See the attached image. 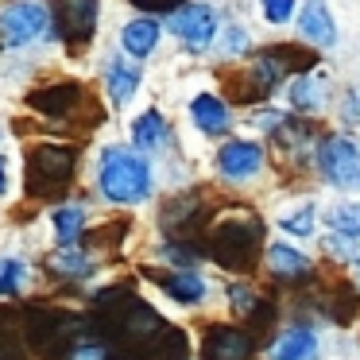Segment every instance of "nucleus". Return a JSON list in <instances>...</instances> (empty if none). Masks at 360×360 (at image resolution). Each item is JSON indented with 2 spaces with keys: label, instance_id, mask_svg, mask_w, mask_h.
<instances>
[{
  "label": "nucleus",
  "instance_id": "obj_1",
  "mask_svg": "<svg viewBox=\"0 0 360 360\" xmlns=\"http://www.w3.org/2000/svg\"><path fill=\"white\" fill-rule=\"evenodd\" d=\"M97 186L117 205H140L151 194V163L143 151L132 148H105L97 167Z\"/></svg>",
  "mask_w": 360,
  "mask_h": 360
},
{
  "label": "nucleus",
  "instance_id": "obj_2",
  "mask_svg": "<svg viewBox=\"0 0 360 360\" xmlns=\"http://www.w3.org/2000/svg\"><path fill=\"white\" fill-rule=\"evenodd\" d=\"M47 24H51V16L39 0H8V4L0 8V35H4L8 47H27V43H35L47 32Z\"/></svg>",
  "mask_w": 360,
  "mask_h": 360
},
{
  "label": "nucleus",
  "instance_id": "obj_3",
  "mask_svg": "<svg viewBox=\"0 0 360 360\" xmlns=\"http://www.w3.org/2000/svg\"><path fill=\"white\" fill-rule=\"evenodd\" d=\"M74 174V151L66 148H39L27 159V190L32 194H58Z\"/></svg>",
  "mask_w": 360,
  "mask_h": 360
},
{
  "label": "nucleus",
  "instance_id": "obj_4",
  "mask_svg": "<svg viewBox=\"0 0 360 360\" xmlns=\"http://www.w3.org/2000/svg\"><path fill=\"white\" fill-rule=\"evenodd\" d=\"M318 167L333 186L356 190L360 186V148L345 136H329L318 143Z\"/></svg>",
  "mask_w": 360,
  "mask_h": 360
},
{
  "label": "nucleus",
  "instance_id": "obj_5",
  "mask_svg": "<svg viewBox=\"0 0 360 360\" xmlns=\"http://www.w3.org/2000/svg\"><path fill=\"white\" fill-rule=\"evenodd\" d=\"M171 27L186 47H210L217 35V12L210 4H182L171 12Z\"/></svg>",
  "mask_w": 360,
  "mask_h": 360
},
{
  "label": "nucleus",
  "instance_id": "obj_6",
  "mask_svg": "<svg viewBox=\"0 0 360 360\" xmlns=\"http://www.w3.org/2000/svg\"><path fill=\"white\" fill-rule=\"evenodd\" d=\"M217 171H221V179H229V182L256 179V174L264 171V148H259V143H252V140L225 143V148H221V155H217Z\"/></svg>",
  "mask_w": 360,
  "mask_h": 360
},
{
  "label": "nucleus",
  "instance_id": "obj_7",
  "mask_svg": "<svg viewBox=\"0 0 360 360\" xmlns=\"http://www.w3.org/2000/svg\"><path fill=\"white\" fill-rule=\"evenodd\" d=\"M252 356V337L233 326H213L205 333L202 360H248Z\"/></svg>",
  "mask_w": 360,
  "mask_h": 360
},
{
  "label": "nucleus",
  "instance_id": "obj_8",
  "mask_svg": "<svg viewBox=\"0 0 360 360\" xmlns=\"http://www.w3.org/2000/svg\"><path fill=\"white\" fill-rule=\"evenodd\" d=\"M298 35L318 47H333L337 43V24L329 16V4L326 0H306L302 12H298Z\"/></svg>",
  "mask_w": 360,
  "mask_h": 360
},
{
  "label": "nucleus",
  "instance_id": "obj_9",
  "mask_svg": "<svg viewBox=\"0 0 360 360\" xmlns=\"http://www.w3.org/2000/svg\"><path fill=\"white\" fill-rule=\"evenodd\" d=\"M58 24L66 27V35L74 39H86L94 32V20H97V0H58Z\"/></svg>",
  "mask_w": 360,
  "mask_h": 360
},
{
  "label": "nucleus",
  "instance_id": "obj_10",
  "mask_svg": "<svg viewBox=\"0 0 360 360\" xmlns=\"http://www.w3.org/2000/svg\"><path fill=\"white\" fill-rule=\"evenodd\" d=\"M190 117H194V124L202 128L205 136L229 132V109H225V101H221V97H213V94L194 97V105H190Z\"/></svg>",
  "mask_w": 360,
  "mask_h": 360
},
{
  "label": "nucleus",
  "instance_id": "obj_11",
  "mask_svg": "<svg viewBox=\"0 0 360 360\" xmlns=\"http://www.w3.org/2000/svg\"><path fill=\"white\" fill-rule=\"evenodd\" d=\"M326 94H329V82H326L321 70H306V74H298V78L290 82V105L302 109V112L318 109V105L326 101Z\"/></svg>",
  "mask_w": 360,
  "mask_h": 360
},
{
  "label": "nucleus",
  "instance_id": "obj_12",
  "mask_svg": "<svg viewBox=\"0 0 360 360\" xmlns=\"http://www.w3.org/2000/svg\"><path fill=\"white\" fill-rule=\"evenodd\" d=\"M120 43H124V51L132 58H148L151 51L159 47V24L151 16L132 20V24H124V32H120Z\"/></svg>",
  "mask_w": 360,
  "mask_h": 360
},
{
  "label": "nucleus",
  "instance_id": "obj_13",
  "mask_svg": "<svg viewBox=\"0 0 360 360\" xmlns=\"http://www.w3.org/2000/svg\"><path fill=\"white\" fill-rule=\"evenodd\" d=\"M314 352H318V337H314L306 326L287 329V333L271 345V356L275 360H310Z\"/></svg>",
  "mask_w": 360,
  "mask_h": 360
},
{
  "label": "nucleus",
  "instance_id": "obj_14",
  "mask_svg": "<svg viewBox=\"0 0 360 360\" xmlns=\"http://www.w3.org/2000/svg\"><path fill=\"white\" fill-rule=\"evenodd\" d=\"M167 140V120H163V112L159 109H148L143 117H136V124H132V143H136V151H155L159 143Z\"/></svg>",
  "mask_w": 360,
  "mask_h": 360
},
{
  "label": "nucleus",
  "instance_id": "obj_15",
  "mask_svg": "<svg viewBox=\"0 0 360 360\" xmlns=\"http://www.w3.org/2000/svg\"><path fill=\"white\" fill-rule=\"evenodd\" d=\"M105 86H109V97L117 105H124L128 97L136 94V86H140V70L136 66H128L124 58H109V70H105Z\"/></svg>",
  "mask_w": 360,
  "mask_h": 360
},
{
  "label": "nucleus",
  "instance_id": "obj_16",
  "mask_svg": "<svg viewBox=\"0 0 360 360\" xmlns=\"http://www.w3.org/2000/svg\"><path fill=\"white\" fill-rule=\"evenodd\" d=\"M51 229H55L58 244H74L86 229V210L82 205H63V210L51 213Z\"/></svg>",
  "mask_w": 360,
  "mask_h": 360
},
{
  "label": "nucleus",
  "instance_id": "obj_17",
  "mask_svg": "<svg viewBox=\"0 0 360 360\" xmlns=\"http://www.w3.org/2000/svg\"><path fill=\"white\" fill-rule=\"evenodd\" d=\"M326 225L333 229L337 236H349V240H356V236H360V202H341V205H333V210L326 213Z\"/></svg>",
  "mask_w": 360,
  "mask_h": 360
},
{
  "label": "nucleus",
  "instance_id": "obj_18",
  "mask_svg": "<svg viewBox=\"0 0 360 360\" xmlns=\"http://www.w3.org/2000/svg\"><path fill=\"white\" fill-rule=\"evenodd\" d=\"M163 290L174 298V302H202V298H205V283L198 279V275H182V271L167 275Z\"/></svg>",
  "mask_w": 360,
  "mask_h": 360
},
{
  "label": "nucleus",
  "instance_id": "obj_19",
  "mask_svg": "<svg viewBox=\"0 0 360 360\" xmlns=\"http://www.w3.org/2000/svg\"><path fill=\"white\" fill-rule=\"evenodd\" d=\"M267 267H271L275 275H298L310 267V259L302 256V252H295L290 244H271L267 248Z\"/></svg>",
  "mask_w": 360,
  "mask_h": 360
},
{
  "label": "nucleus",
  "instance_id": "obj_20",
  "mask_svg": "<svg viewBox=\"0 0 360 360\" xmlns=\"http://www.w3.org/2000/svg\"><path fill=\"white\" fill-rule=\"evenodd\" d=\"M27 279V264L16 256L0 259V295H20V287H24Z\"/></svg>",
  "mask_w": 360,
  "mask_h": 360
},
{
  "label": "nucleus",
  "instance_id": "obj_21",
  "mask_svg": "<svg viewBox=\"0 0 360 360\" xmlns=\"http://www.w3.org/2000/svg\"><path fill=\"white\" fill-rule=\"evenodd\" d=\"M51 271H58V275H82V271H89V256H86V252H74V248H63V252H55V256H51Z\"/></svg>",
  "mask_w": 360,
  "mask_h": 360
},
{
  "label": "nucleus",
  "instance_id": "obj_22",
  "mask_svg": "<svg viewBox=\"0 0 360 360\" xmlns=\"http://www.w3.org/2000/svg\"><path fill=\"white\" fill-rule=\"evenodd\" d=\"M283 229H287L290 236H310L314 233V205H298V210H290L287 217H283Z\"/></svg>",
  "mask_w": 360,
  "mask_h": 360
},
{
  "label": "nucleus",
  "instance_id": "obj_23",
  "mask_svg": "<svg viewBox=\"0 0 360 360\" xmlns=\"http://www.w3.org/2000/svg\"><path fill=\"white\" fill-rule=\"evenodd\" d=\"M259 12H264L267 24H287L290 16H295V0H259Z\"/></svg>",
  "mask_w": 360,
  "mask_h": 360
},
{
  "label": "nucleus",
  "instance_id": "obj_24",
  "mask_svg": "<svg viewBox=\"0 0 360 360\" xmlns=\"http://www.w3.org/2000/svg\"><path fill=\"white\" fill-rule=\"evenodd\" d=\"M229 39H225V55H240V51H248V32L244 27H229Z\"/></svg>",
  "mask_w": 360,
  "mask_h": 360
},
{
  "label": "nucleus",
  "instance_id": "obj_25",
  "mask_svg": "<svg viewBox=\"0 0 360 360\" xmlns=\"http://www.w3.org/2000/svg\"><path fill=\"white\" fill-rule=\"evenodd\" d=\"M229 298H233V306H240V310L252 306V295L244 290V283H233V287H229Z\"/></svg>",
  "mask_w": 360,
  "mask_h": 360
},
{
  "label": "nucleus",
  "instance_id": "obj_26",
  "mask_svg": "<svg viewBox=\"0 0 360 360\" xmlns=\"http://www.w3.org/2000/svg\"><path fill=\"white\" fill-rule=\"evenodd\" d=\"M74 360H105V349L101 345H78V349H74Z\"/></svg>",
  "mask_w": 360,
  "mask_h": 360
},
{
  "label": "nucleus",
  "instance_id": "obj_27",
  "mask_svg": "<svg viewBox=\"0 0 360 360\" xmlns=\"http://www.w3.org/2000/svg\"><path fill=\"white\" fill-rule=\"evenodd\" d=\"M140 8H155V12H174V4H182V0H136Z\"/></svg>",
  "mask_w": 360,
  "mask_h": 360
},
{
  "label": "nucleus",
  "instance_id": "obj_28",
  "mask_svg": "<svg viewBox=\"0 0 360 360\" xmlns=\"http://www.w3.org/2000/svg\"><path fill=\"white\" fill-rule=\"evenodd\" d=\"M4 186H8V167H4V155H0V194H4Z\"/></svg>",
  "mask_w": 360,
  "mask_h": 360
},
{
  "label": "nucleus",
  "instance_id": "obj_29",
  "mask_svg": "<svg viewBox=\"0 0 360 360\" xmlns=\"http://www.w3.org/2000/svg\"><path fill=\"white\" fill-rule=\"evenodd\" d=\"M352 267H356V275H360V248L352 252Z\"/></svg>",
  "mask_w": 360,
  "mask_h": 360
}]
</instances>
